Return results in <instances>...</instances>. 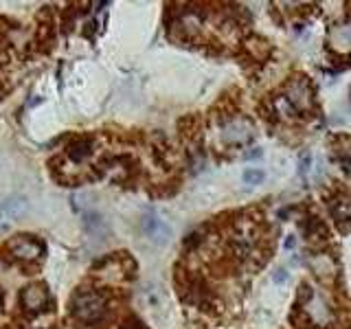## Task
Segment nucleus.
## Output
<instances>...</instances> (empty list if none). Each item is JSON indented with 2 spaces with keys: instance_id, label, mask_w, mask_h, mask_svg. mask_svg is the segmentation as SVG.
I'll use <instances>...</instances> for the list:
<instances>
[{
  "instance_id": "obj_14",
  "label": "nucleus",
  "mask_w": 351,
  "mask_h": 329,
  "mask_svg": "<svg viewBox=\"0 0 351 329\" xmlns=\"http://www.w3.org/2000/svg\"><path fill=\"white\" fill-rule=\"evenodd\" d=\"M272 106H274V110H277V114L283 117V119H290V117H294V112H296V110L292 108V103L288 101V99H285V95L274 99Z\"/></svg>"
},
{
  "instance_id": "obj_8",
  "label": "nucleus",
  "mask_w": 351,
  "mask_h": 329,
  "mask_svg": "<svg viewBox=\"0 0 351 329\" xmlns=\"http://www.w3.org/2000/svg\"><path fill=\"white\" fill-rule=\"evenodd\" d=\"M327 44L334 53L349 55L351 53V27L349 25L332 27V31H329V36H327Z\"/></svg>"
},
{
  "instance_id": "obj_12",
  "label": "nucleus",
  "mask_w": 351,
  "mask_h": 329,
  "mask_svg": "<svg viewBox=\"0 0 351 329\" xmlns=\"http://www.w3.org/2000/svg\"><path fill=\"white\" fill-rule=\"evenodd\" d=\"M336 154L347 167H351V136H340L336 138Z\"/></svg>"
},
{
  "instance_id": "obj_13",
  "label": "nucleus",
  "mask_w": 351,
  "mask_h": 329,
  "mask_svg": "<svg viewBox=\"0 0 351 329\" xmlns=\"http://www.w3.org/2000/svg\"><path fill=\"white\" fill-rule=\"evenodd\" d=\"M312 268L316 270V274H323V277H329V274H334L336 268H334V261L325 257V255H318L314 261H312Z\"/></svg>"
},
{
  "instance_id": "obj_5",
  "label": "nucleus",
  "mask_w": 351,
  "mask_h": 329,
  "mask_svg": "<svg viewBox=\"0 0 351 329\" xmlns=\"http://www.w3.org/2000/svg\"><path fill=\"white\" fill-rule=\"evenodd\" d=\"M252 138V125L246 119H230L222 125V141L228 145H244Z\"/></svg>"
},
{
  "instance_id": "obj_6",
  "label": "nucleus",
  "mask_w": 351,
  "mask_h": 329,
  "mask_svg": "<svg viewBox=\"0 0 351 329\" xmlns=\"http://www.w3.org/2000/svg\"><path fill=\"white\" fill-rule=\"evenodd\" d=\"M29 202L22 195H11L5 202H0V228H7L9 224H14L18 217L27 213Z\"/></svg>"
},
{
  "instance_id": "obj_7",
  "label": "nucleus",
  "mask_w": 351,
  "mask_h": 329,
  "mask_svg": "<svg viewBox=\"0 0 351 329\" xmlns=\"http://www.w3.org/2000/svg\"><path fill=\"white\" fill-rule=\"evenodd\" d=\"M20 301H22V305H25V310L42 312L44 307L49 305L51 296H49V290L44 288V285H29V288L22 290Z\"/></svg>"
},
{
  "instance_id": "obj_11",
  "label": "nucleus",
  "mask_w": 351,
  "mask_h": 329,
  "mask_svg": "<svg viewBox=\"0 0 351 329\" xmlns=\"http://www.w3.org/2000/svg\"><path fill=\"white\" fill-rule=\"evenodd\" d=\"M90 147H93V143L88 138H82V141L73 143V145L69 147V154H71L73 160H84V158H88V154H90Z\"/></svg>"
},
{
  "instance_id": "obj_15",
  "label": "nucleus",
  "mask_w": 351,
  "mask_h": 329,
  "mask_svg": "<svg viewBox=\"0 0 351 329\" xmlns=\"http://www.w3.org/2000/svg\"><path fill=\"white\" fill-rule=\"evenodd\" d=\"M241 178H244L246 184H261L266 175H263V171H259V169H246Z\"/></svg>"
},
{
  "instance_id": "obj_2",
  "label": "nucleus",
  "mask_w": 351,
  "mask_h": 329,
  "mask_svg": "<svg viewBox=\"0 0 351 329\" xmlns=\"http://www.w3.org/2000/svg\"><path fill=\"white\" fill-rule=\"evenodd\" d=\"M285 99L292 103L294 110H299V112H305V110L312 108V88H310V82L305 80V77H296L288 84L285 88Z\"/></svg>"
},
{
  "instance_id": "obj_18",
  "label": "nucleus",
  "mask_w": 351,
  "mask_h": 329,
  "mask_svg": "<svg viewBox=\"0 0 351 329\" xmlns=\"http://www.w3.org/2000/svg\"><path fill=\"white\" fill-rule=\"evenodd\" d=\"M0 305H3V299H0Z\"/></svg>"
},
{
  "instance_id": "obj_1",
  "label": "nucleus",
  "mask_w": 351,
  "mask_h": 329,
  "mask_svg": "<svg viewBox=\"0 0 351 329\" xmlns=\"http://www.w3.org/2000/svg\"><path fill=\"white\" fill-rule=\"evenodd\" d=\"M71 312L80 323L84 325H97L104 321L106 316V299L101 294L82 290L73 296L71 301Z\"/></svg>"
},
{
  "instance_id": "obj_10",
  "label": "nucleus",
  "mask_w": 351,
  "mask_h": 329,
  "mask_svg": "<svg viewBox=\"0 0 351 329\" xmlns=\"http://www.w3.org/2000/svg\"><path fill=\"white\" fill-rule=\"evenodd\" d=\"M332 215L336 217V222H349L351 219V200H336L332 202Z\"/></svg>"
},
{
  "instance_id": "obj_3",
  "label": "nucleus",
  "mask_w": 351,
  "mask_h": 329,
  "mask_svg": "<svg viewBox=\"0 0 351 329\" xmlns=\"http://www.w3.org/2000/svg\"><path fill=\"white\" fill-rule=\"evenodd\" d=\"M141 226H143V233L147 235L149 241H154V244L158 246H165L171 241V228L169 224L165 222V219H160L156 213H145L141 219Z\"/></svg>"
},
{
  "instance_id": "obj_9",
  "label": "nucleus",
  "mask_w": 351,
  "mask_h": 329,
  "mask_svg": "<svg viewBox=\"0 0 351 329\" xmlns=\"http://www.w3.org/2000/svg\"><path fill=\"white\" fill-rule=\"evenodd\" d=\"M11 252H14V257L18 259H38L44 252V246L38 239H31L29 235H25L11 241Z\"/></svg>"
},
{
  "instance_id": "obj_17",
  "label": "nucleus",
  "mask_w": 351,
  "mask_h": 329,
  "mask_svg": "<svg viewBox=\"0 0 351 329\" xmlns=\"http://www.w3.org/2000/svg\"><path fill=\"white\" fill-rule=\"evenodd\" d=\"M274 281H277V283H281V281H288V272L277 270V272H274Z\"/></svg>"
},
{
  "instance_id": "obj_16",
  "label": "nucleus",
  "mask_w": 351,
  "mask_h": 329,
  "mask_svg": "<svg viewBox=\"0 0 351 329\" xmlns=\"http://www.w3.org/2000/svg\"><path fill=\"white\" fill-rule=\"evenodd\" d=\"M121 329H145V325H143L141 321H136V318H130V321H125V325Z\"/></svg>"
},
{
  "instance_id": "obj_4",
  "label": "nucleus",
  "mask_w": 351,
  "mask_h": 329,
  "mask_svg": "<svg viewBox=\"0 0 351 329\" xmlns=\"http://www.w3.org/2000/svg\"><path fill=\"white\" fill-rule=\"evenodd\" d=\"M303 312L310 318L314 325H327L332 321V310L327 307L325 299L318 292H307L305 301H303Z\"/></svg>"
}]
</instances>
